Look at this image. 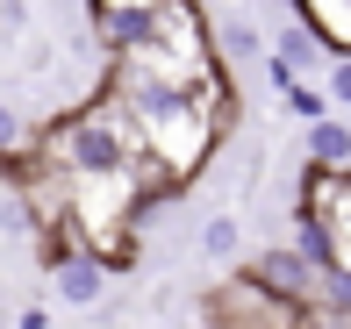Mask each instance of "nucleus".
<instances>
[{"label": "nucleus", "instance_id": "1", "mask_svg": "<svg viewBox=\"0 0 351 329\" xmlns=\"http://www.w3.org/2000/svg\"><path fill=\"white\" fill-rule=\"evenodd\" d=\"M201 329H301V308L265 293L244 265H230V279L201 293Z\"/></svg>", "mask_w": 351, "mask_h": 329}, {"label": "nucleus", "instance_id": "2", "mask_svg": "<svg viewBox=\"0 0 351 329\" xmlns=\"http://www.w3.org/2000/svg\"><path fill=\"white\" fill-rule=\"evenodd\" d=\"M244 272L258 279L265 293H280V301L315 308V301H323V279H330V265L301 258V250H287V244H265V250H244Z\"/></svg>", "mask_w": 351, "mask_h": 329}, {"label": "nucleus", "instance_id": "3", "mask_svg": "<svg viewBox=\"0 0 351 329\" xmlns=\"http://www.w3.org/2000/svg\"><path fill=\"white\" fill-rule=\"evenodd\" d=\"M330 65V51L308 36L301 22H287V29H273V51H265V72H273V93L287 86V79H308V72H323Z\"/></svg>", "mask_w": 351, "mask_h": 329}, {"label": "nucleus", "instance_id": "4", "mask_svg": "<svg viewBox=\"0 0 351 329\" xmlns=\"http://www.w3.org/2000/svg\"><path fill=\"white\" fill-rule=\"evenodd\" d=\"M43 279H51L58 308H79V315H86V308H101V301H108V287H115V279H108V265H101V258H86V250H79V258H65L58 272H43Z\"/></svg>", "mask_w": 351, "mask_h": 329}, {"label": "nucleus", "instance_id": "5", "mask_svg": "<svg viewBox=\"0 0 351 329\" xmlns=\"http://www.w3.org/2000/svg\"><path fill=\"white\" fill-rule=\"evenodd\" d=\"M287 8H294V22L308 29L330 57L351 51V0H287Z\"/></svg>", "mask_w": 351, "mask_h": 329}, {"label": "nucleus", "instance_id": "6", "mask_svg": "<svg viewBox=\"0 0 351 329\" xmlns=\"http://www.w3.org/2000/svg\"><path fill=\"white\" fill-rule=\"evenodd\" d=\"M215 51H222V65H265V51H273V43H265V29L251 22V14H230V22H215Z\"/></svg>", "mask_w": 351, "mask_h": 329}, {"label": "nucleus", "instance_id": "7", "mask_svg": "<svg viewBox=\"0 0 351 329\" xmlns=\"http://www.w3.org/2000/svg\"><path fill=\"white\" fill-rule=\"evenodd\" d=\"M308 165H323V172H351V122H344V115L308 122Z\"/></svg>", "mask_w": 351, "mask_h": 329}, {"label": "nucleus", "instance_id": "8", "mask_svg": "<svg viewBox=\"0 0 351 329\" xmlns=\"http://www.w3.org/2000/svg\"><path fill=\"white\" fill-rule=\"evenodd\" d=\"M280 107L301 122V129H308V122H323V115H337V107H330V93H323V79H287V86H280Z\"/></svg>", "mask_w": 351, "mask_h": 329}, {"label": "nucleus", "instance_id": "9", "mask_svg": "<svg viewBox=\"0 0 351 329\" xmlns=\"http://www.w3.org/2000/svg\"><path fill=\"white\" fill-rule=\"evenodd\" d=\"M201 258H215V265H244V222H237V215H208V222H201Z\"/></svg>", "mask_w": 351, "mask_h": 329}, {"label": "nucleus", "instance_id": "10", "mask_svg": "<svg viewBox=\"0 0 351 329\" xmlns=\"http://www.w3.org/2000/svg\"><path fill=\"white\" fill-rule=\"evenodd\" d=\"M323 93H330L337 115H351V51H337V57L323 65Z\"/></svg>", "mask_w": 351, "mask_h": 329}, {"label": "nucleus", "instance_id": "11", "mask_svg": "<svg viewBox=\"0 0 351 329\" xmlns=\"http://www.w3.org/2000/svg\"><path fill=\"white\" fill-rule=\"evenodd\" d=\"M29 144V122H22V107L14 101H0V158H8V150H22Z\"/></svg>", "mask_w": 351, "mask_h": 329}, {"label": "nucleus", "instance_id": "12", "mask_svg": "<svg viewBox=\"0 0 351 329\" xmlns=\"http://www.w3.org/2000/svg\"><path fill=\"white\" fill-rule=\"evenodd\" d=\"M0 29H8V36H29V0H0Z\"/></svg>", "mask_w": 351, "mask_h": 329}, {"label": "nucleus", "instance_id": "13", "mask_svg": "<svg viewBox=\"0 0 351 329\" xmlns=\"http://www.w3.org/2000/svg\"><path fill=\"white\" fill-rule=\"evenodd\" d=\"M14 329H51V308H43V301H29L22 315H14Z\"/></svg>", "mask_w": 351, "mask_h": 329}, {"label": "nucleus", "instance_id": "14", "mask_svg": "<svg viewBox=\"0 0 351 329\" xmlns=\"http://www.w3.org/2000/svg\"><path fill=\"white\" fill-rule=\"evenodd\" d=\"M51 8H86V0H51Z\"/></svg>", "mask_w": 351, "mask_h": 329}, {"label": "nucleus", "instance_id": "15", "mask_svg": "<svg viewBox=\"0 0 351 329\" xmlns=\"http://www.w3.org/2000/svg\"><path fill=\"white\" fill-rule=\"evenodd\" d=\"M186 8H201V14H208V8H215V0H186Z\"/></svg>", "mask_w": 351, "mask_h": 329}]
</instances>
